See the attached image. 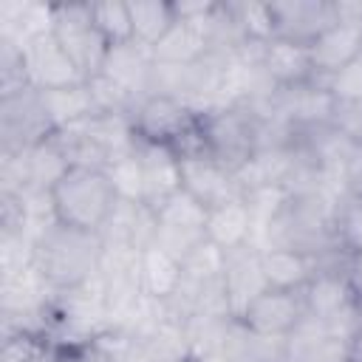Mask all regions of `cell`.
<instances>
[{
    "label": "cell",
    "instance_id": "cell-10",
    "mask_svg": "<svg viewBox=\"0 0 362 362\" xmlns=\"http://www.w3.org/2000/svg\"><path fill=\"white\" fill-rule=\"evenodd\" d=\"M274 20V37L311 45L334 20V3L325 0H294V3H269Z\"/></svg>",
    "mask_w": 362,
    "mask_h": 362
},
{
    "label": "cell",
    "instance_id": "cell-27",
    "mask_svg": "<svg viewBox=\"0 0 362 362\" xmlns=\"http://www.w3.org/2000/svg\"><path fill=\"white\" fill-rule=\"evenodd\" d=\"M206 218H209V209L201 201H195L187 189H178L170 201H164L156 209L158 223L175 226V229H189V232H198V235H206Z\"/></svg>",
    "mask_w": 362,
    "mask_h": 362
},
{
    "label": "cell",
    "instance_id": "cell-22",
    "mask_svg": "<svg viewBox=\"0 0 362 362\" xmlns=\"http://www.w3.org/2000/svg\"><path fill=\"white\" fill-rule=\"evenodd\" d=\"M40 99H42V107H45V113L57 130L96 116V105H93L88 82L57 88V90H40Z\"/></svg>",
    "mask_w": 362,
    "mask_h": 362
},
{
    "label": "cell",
    "instance_id": "cell-9",
    "mask_svg": "<svg viewBox=\"0 0 362 362\" xmlns=\"http://www.w3.org/2000/svg\"><path fill=\"white\" fill-rule=\"evenodd\" d=\"M178 158H181V189H187L206 209L243 198V189L235 173L221 161H215L212 156L195 153V156H178Z\"/></svg>",
    "mask_w": 362,
    "mask_h": 362
},
{
    "label": "cell",
    "instance_id": "cell-8",
    "mask_svg": "<svg viewBox=\"0 0 362 362\" xmlns=\"http://www.w3.org/2000/svg\"><path fill=\"white\" fill-rule=\"evenodd\" d=\"M305 317V305H303V294L300 291H283V288H266L263 294H257L240 317V320L252 334L257 337H269V339H283L288 337L297 322Z\"/></svg>",
    "mask_w": 362,
    "mask_h": 362
},
{
    "label": "cell",
    "instance_id": "cell-2",
    "mask_svg": "<svg viewBox=\"0 0 362 362\" xmlns=\"http://www.w3.org/2000/svg\"><path fill=\"white\" fill-rule=\"evenodd\" d=\"M102 252L105 246L99 235L54 223L34 243V263L51 288H71L99 272Z\"/></svg>",
    "mask_w": 362,
    "mask_h": 362
},
{
    "label": "cell",
    "instance_id": "cell-1",
    "mask_svg": "<svg viewBox=\"0 0 362 362\" xmlns=\"http://www.w3.org/2000/svg\"><path fill=\"white\" fill-rule=\"evenodd\" d=\"M51 201L62 226L99 235L119 198L105 170L68 167V173L51 187Z\"/></svg>",
    "mask_w": 362,
    "mask_h": 362
},
{
    "label": "cell",
    "instance_id": "cell-15",
    "mask_svg": "<svg viewBox=\"0 0 362 362\" xmlns=\"http://www.w3.org/2000/svg\"><path fill=\"white\" fill-rule=\"evenodd\" d=\"M311 65H314V79H328L331 74L342 71L345 65L356 62L362 57V28L334 23L325 28L311 45Z\"/></svg>",
    "mask_w": 362,
    "mask_h": 362
},
{
    "label": "cell",
    "instance_id": "cell-25",
    "mask_svg": "<svg viewBox=\"0 0 362 362\" xmlns=\"http://www.w3.org/2000/svg\"><path fill=\"white\" fill-rule=\"evenodd\" d=\"M62 348L37 331H6L3 362H59Z\"/></svg>",
    "mask_w": 362,
    "mask_h": 362
},
{
    "label": "cell",
    "instance_id": "cell-23",
    "mask_svg": "<svg viewBox=\"0 0 362 362\" xmlns=\"http://www.w3.org/2000/svg\"><path fill=\"white\" fill-rule=\"evenodd\" d=\"M139 274H141L144 294L158 297V300H170L175 294V288L181 286L184 269L173 255H167L164 249L150 243L139 255Z\"/></svg>",
    "mask_w": 362,
    "mask_h": 362
},
{
    "label": "cell",
    "instance_id": "cell-29",
    "mask_svg": "<svg viewBox=\"0 0 362 362\" xmlns=\"http://www.w3.org/2000/svg\"><path fill=\"white\" fill-rule=\"evenodd\" d=\"M113 189H116V198L119 201H136V204H144V173H141V158L136 150L124 153V156H116L107 167H105Z\"/></svg>",
    "mask_w": 362,
    "mask_h": 362
},
{
    "label": "cell",
    "instance_id": "cell-19",
    "mask_svg": "<svg viewBox=\"0 0 362 362\" xmlns=\"http://www.w3.org/2000/svg\"><path fill=\"white\" fill-rule=\"evenodd\" d=\"M300 294H303L305 314L317 317V320H331L334 314H339L356 303L342 269H320Z\"/></svg>",
    "mask_w": 362,
    "mask_h": 362
},
{
    "label": "cell",
    "instance_id": "cell-11",
    "mask_svg": "<svg viewBox=\"0 0 362 362\" xmlns=\"http://www.w3.org/2000/svg\"><path fill=\"white\" fill-rule=\"evenodd\" d=\"M153 235H156V212L147 204H136V201H116L113 212L99 229V240L105 249L141 252L144 246L153 243Z\"/></svg>",
    "mask_w": 362,
    "mask_h": 362
},
{
    "label": "cell",
    "instance_id": "cell-30",
    "mask_svg": "<svg viewBox=\"0 0 362 362\" xmlns=\"http://www.w3.org/2000/svg\"><path fill=\"white\" fill-rule=\"evenodd\" d=\"M184 277L195 280V283H209V280H221L226 272V252L218 249L212 240H201L181 263Z\"/></svg>",
    "mask_w": 362,
    "mask_h": 362
},
{
    "label": "cell",
    "instance_id": "cell-12",
    "mask_svg": "<svg viewBox=\"0 0 362 362\" xmlns=\"http://www.w3.org/2000/svg\"><path fill=\"white\" fill-rule=\"evenodd\" d=\"M102 74L110 76L113 82H119L130 96H136L141 102L144 96H150V88H153V74H156L153 48H147L136 40L110 45Z\"/></svg>",
    "mask_w": 362,
    "mask_h": 362
},
{
    "label": "cell",
    "instance_id": "cell-4",
    "mask_svg": "<svg viewBox=\"0 0 362 362\" xmlns=\"http://www.w3.org/2000/svg\"><path fill=\"white\" fill-rule=\"evenodd\" d=\"M204 150L232 173H238L260 150V122L249 105L215 107L198 116Z\"/></svg>",
    "mask_w": 362,
    "mask_h": 362
},
{
    "label": "cell",
    "instance_id": "cell-17",
    "mask_svg": "<svg viewBox=\"0 0 362 362\" xmlns=\"http://www.w3.org/2000/svg\"><path fill=\"white\" fill-rule=\"evenodd\" d=\"M54 31V3L3 0L0 3V40L23 48L25 42Z\"/></svg>",
    "mask_w": 362,
    "mask_h": 362
},
{
    "label": "cell",
    "instance_id": "cell-6",
    "mask_svg": "<svg viewBox=\"0 0 362 362\" xmlns=\"http://www.w3.org/2000/svg\"><path fill=\"white\" fill-rule=\"evenodd\" d=\"M57 127L51 124L40 90L25 88L20 93L0 96V136H3V153L34 147L45 139H51Z\"/></svg>",
    "mask_w": 362,
    "mask_h": 362
},
{
    "label": "cell",
    "instance_id": "cell-3",
    "mask_svg": "<svg viewBox=\"0 0 362 362\" xmlns=\"http://www.w3.org/2000/svg\"><path fill=\"white\" fill-rule=\"evenodd\" d=\"M133 130L139 141L173 147L178 156H195L204 150V133L198 113L178 96L170 93H150L144 96L133 116Z\"/></svg>",
    "mask_w": 362,
    "mask_h": 362
},
{
    "label": "cell",
    "instance_id": "cell-24",
    "mask_svg": "<svg viewBox=\"0 0 362 362\" xmlns=\"http://www.w3.org/2000/svg\"><path fill=\"white\" fill-rule=\"evenodd\" d=\"M130 23H133V40L153 48L175 23L173 3L164 0H130Z\"/></svg>",
    "mask_w": 362,
    "mask_h": 362
},
{
    "label": "cell",
    "instance_id": "cell-5",
    "mask_svg": "<svg viewBox=\"0 0 362 362\" xmlns=\"http://www.w3.org/2000/svg\"><path fill=\"white\" fill-rule=\"evenodd\" d=\"M54 37L85 79L102 74L110 45L90 20V3H54Z\"/></svg>",
    "mask_w": 362,
    "mask_h": 362
},
{
    "label": "cell",
    "instance_id": "cell-20",
    "mask_svg": "<svg viewBox=\"0 0 362 362\" xmlns=\"http://www.w3.org/2000/svg\"><path fill=\"white\" fill-rule=\"evenodd\" d=\"M206 240H212L226 255L238 252L243 246H252V212H249L246 198H235L229 204L209 209Z\"/></svg>",
    "mask_w": 362,
    "mask_h": 362
},
{
    "label": "cell",
    "instance_id": "cell-18",
    "mask_svg": "<svg viewBox=\"0 0 362 362\" xmlns=\"http://www.w3.org/2000/svg\"><path fill=\"white\" fill-rule=\"evenodd\" d=\"M223 286H226V294H229L232 317H240L243 308L257 294H263L269 288L266 286V277H263V269H260V255L252 246H243V249L226 255Z\"/></svg>",
    "mask_w": 362,
    "mask_h": 362
},
{
    "label": "cell",
    "instance_id": "cell-7",
    "mask_svg": "<svg viewBox=\"0 0 362 362\" xmlns=\"http://www.w3.org/2000/svg\"><path fill=\"white\" fill-rule=\"evenodd\" d=\"M20 54H23V68H25L28 88H34V90H57V88L88 82L79 74V68L74 65V59L65 54L59 40L54 37V31L25 42L20 48Z\"/></svg>",
    "mask_w": 362,
    "mask_h": 362
},
{
    "label": "cell",
    "instance_id": "cell-31",
    "mask_svg": "<svg viewBox=\"0 0 362 362\" xmlns=\"http://www.w3.org/2000/svg\"><path fill=\"white\" fill-rule=\"evenodd\" d=\"M334 240L345 255L362 252V195H348L334 218Z\"/></svg>",
    "mask_w": 362,
    "mask_h": 362
},
{
    "label": "cell",
    "instance_id": "cell-13",
    "mask_svg": "<svg viewBox=\"0 0 362 362\" xmlns=\"http://www.w3.org/2000/svg\"><path fill=\"white\" fill-rule=\"evenodd\" d=\"M136 153L141 158L144 173V204L156 212L164 201H170L181 189V158L173 147L139 141Z\"/></svg>",
    "mask_w": 362,
    "mask_h": 362
},
{
    "label": "cell",
    "instance_id": "cell-36",
    "mask_svg": "<svg viewBox=\"0 0 362 362\" xmlns=\"http://www.w3.org/2000/svg\"><path fill=\"white\" fill-rule=\"evenodd\" d=\"M59 362H105L93 345H82V348H62Z\"/></svg>",
    "mask_w": 362,
    "mask_h": 362
},
{
    "label": "cell",
    "instance_id": "cell-37",
    "mask_svg": "<svg viewBox=\"0 0 362 362\" xmlns=\"http://www.w3.org/2000/svg\"><path fill=\"white\" fill-rule=\"evenodd\" d=\"M187 362H192V359H187Z\"/></svg>",
    "mask_w": 362,
    "mask_h": 362
},
{
    "label": "cell",
    "instance_id": "cell-26",
    "mask_svg": "<svg viewBox=\"0 0 362 362\" xmlns=\"http://www.w3.org/2000/svg\"><path fill=\"white\" fill-rule=\"evenodd\" d=\"M223 8L243 42L274 40V20L269 3H223Z\"/></svg>",
    "mask_w": 362,
    "mask_h": 362
},
{
    "label": "cell",
    "instance_id": "cell-16",
    "mask_svg": "<svg viewBox=\"0 0 362 362\" xmlns=\"http://www.w3.org/2000/svg\"><path fill=\"white\" fill-rule=\"evenodd\" d=\"M257 255H260V269H263L269 288L303 291L308 286V280L320 272L317 255H308L303 249L274 246V249H263Z\"/></svg>",
    "mask_w": 362,
    "mask_h": 362
},
{
    "label": "cell",
    "instance_id": "cell-34",
    "mask_svg": "<svg viewBox=\"0 0 362 362\" xmlns=\"http://www.w3.org/2000/svg\"><path fill=\"white\" fill-rule=\"evenodd\" d=\"M342 184L348 195H362V144H354L342 164Z\"/></svg>",
    "mask_w": 362,
    "mask_h": 362
},
{
    "label": "cell",
    "instance_id": "cell-14",
    "mask_svg": "<svg viewBox=\"0 0 362 362\" xmlns=\"http://www.w3.org/2000/svg\"><path fill=\"white\" fill-rule=\"evenodd\" d=\"M260 68L274 88H294V85L314 79L308 45L294 42V40H283V37H274L263 45Z\"/></svg>",
    "mask_w": 362,
    "mask_h": 362
},
{
    "label": "cell",
    "instance_id": "cell-35",
    "mask_svg": "<svg viewBox=\"0 0 362 362\" xmlns=\"http://www.w3.org/2000/svg\"><path fill=\"white\" fill-rule=\"evenodd\" d=\"M334 20L342 23V25L362 28V3H354V0H339V3H334Z\"/></svg>",
    "mask_w": 362,
    "mask_h": 362
},
{
    "label": "cell",
    "instance_id": "cell-28",
    "mask_svg": "<svg viewBox=\"0 0 362 362\" xmlns=\"http://www.w3.org/2000/svg\"><path fill=\"white\" fill-rule=\"evenodd\" d=\"M90 20L96 31L107 40V45H122L133 40L130 6L124 0H96L90 3Z\"/></svg>",
    "mask_w": 362,
    "mask_h": 362
},
{
    "label": "cell",
    "instance_id": "cell-21",
    "mask_svg": "<svg viewBox=\"0 0 362 362\" xmlns=\"http://www.w3.org/2000/svg\"><path fill=\"white\" fill-rule=\"evenodd\" d=\"M136 342L144 348L150 362H187V359H192V345H189L187 322L178 320L173 311L161 322H156Z\"/></svg>",
    "mask_w": 362,
    "mask_h": 362
},
{
    "label": "cell",
    "instance_id": "cell-33",
    "mask_svg": "<svg viewBox=\"0 0 362 362\" xmlns=\"http://www.w3.org/2000/svg\"><path fill=\"white\" fill-rule=\"evenodd\" d=\"M331 127L342 133L351 144H362V102H337Z\"/></svg>",
    "mask_w": 362,
    "mask_h": 362
},
{
    "label": "cell",
    "instance_id": "cell-32",
    "mask_svg": "<svg viewBox=\"0 0 362 362\" xmlns=\"http://www.w3.org/2000/svg\"><path fill=\"white\" fill-rule=\"evenodd\" d=\"M322 85L337 102H362V57L322 79Z\"/></svg>",
    "mask_w": 362,
    "mask_h": 362
}]
</instances>
